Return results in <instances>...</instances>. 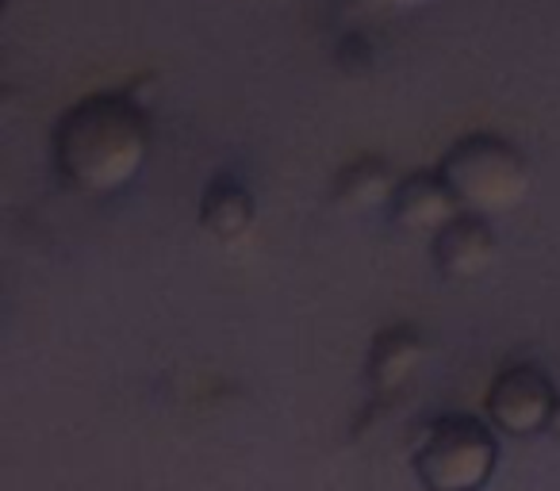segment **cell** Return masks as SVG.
Segmentation results:
<instances>
[{
  "mask_svg": "<svg viewBox=\"0 0 560 491\" xmlns=\"http://www.w3.org/2000/svg\"><path fill=\"white\" fill-rule=\"evenodd\" d=\"M55 169L73 192L108 196L142 173L150 154L147 108L131 93H93L62 112L50 135Z\"/></svg>",
  "mask_w": 560,
  "mask_h": 491,
  "instance_id": "1",
  "label": "cell"
},
{
  "mask_svg": "<svg viewBox=\"0 0 560 491\" xmlns=\"http://www.w3.org/2000/svg\"><path fill=\"white\" fill-rule=\"evenodd\" d=\"M438 173L445 177L450 192L465 211H480V215H499V211L518 208L529 196V169L526 154L503 135L472 131L457 139L445 157L438 162Z\"/></svg>",
  "mask_w": 560,
  "mask_h": 491,
  "instance_id": "2",
  "label": "cell"
},
{
  "mask_svg": "<svg viewBox=\"0 0 560 491\" xmlns=\"http://www.w3.org/2000/svg\"><path fill=\"white\" fill-rule=\"evenodd\" d=\"M415 476L427 491H480L495 476V426L476 414H442L415 445Z\"/></svg>",
  "mask_w": 560,
  "mask_h": 491,
  "instance_id": "3",
  "label": "cell"
},
{
  "mask_svg": "<svg viewBox=\"0 0 560 491\" xmlns=\"http://www.w3.org/2000/svg\"><path fill=\"white\" fill-rule=\"evenodd\" d=\"M560 391L552 376L534 361H514L503 365L491 381L488 396H483V411L495 430L511 437H534L545 434L549 414L557 407Z\"/></svg>",
  "mask_w": 560,
  "mask_h": 491,
  "instance_id": "4",
  "label": "cell"
},
{
  "mask_svg": "<svg viewBox=\"0 0 560 491\" xmlns=\"http://www.w3.org/2000/svg\"><path fill=\"white\" fill-rule=\"evenodd\" d=\"M430 258L445 281L480 277L495 261V226L480 211L460 208L438 234H430Z\"/></svg>",
  "mask_w": 560,
  "mask_h": 491,
  "instance_id": "5",
  "label": "cell"
},
{
  "mask_svg": "<svg viewBox=\"0 0 560 491\" xmlns=\"http://www.w3.org/2000/svg\"><path fill=\"white\" fill-rule=\"evenodd\" d=\"M430 342L419 327L411 323H396V327H384L373 338L365 353V384L376 399H392L407 381L415 376V369L422 365Z\"/></svg>",
  "mask_w": 560,
  "mask_h": 491,
  "instance_id": "6",
  "label": "cell"
},
{
  "mask_svg": "<svg viewBox=\"0 0 560 491\" xmlns=\"http://www.w3.org/2000/svg\"><path fill=\"white\" fill-rule=\"evenodd\" d=\"M388 211H392V223L407 234H438L453 215L460 211L457 196L450 192L442 173H430V169H419V173H407L404 180L396 185L388 200Z\"/></svg>",
  "mask_w": 560,
  "mask_h": 491,
  "instance_id": "7",
  "label": "cell"
},
{
  "mask_svg": "<svg viewBox=\"0 0 560 491\" xmlns=\"http://www.w3.org/2000/svg\"><path fill=\"white\" fill-rule=\"evenodd\" d=\"M257 223V200L234 177H215L200 196V226L223 246H238Z\"/></svg>",
  "mask_w": 560,
  "mask_h": 491,
  "instance_id": "8",
  "label": "cell"
},
{
  "mask_svg": "<svg viewBox=\"0 0 560 491\" xmlns=\"http://www.w3.org/2000/svg\"><path fill=\"white\" fill-rule=\"evenodd\" d=\"M396 185L399 180H396V173H392V165L376 154H365V157H358V162H350L335 177L330 203L342 211H373L392 200Z\"/></svg>",
  "mask_w": 560,
  "mask_h": 491,
  "instance_id": "9",
  "label": "cell"
},
{
  "mask_svg": "<svg viewBox=\"0 0 560 491\" xmlns=\"http://www.w3.org/2000/svg\"><path fill=\"white\" fill-rule=\"evenodd\" d=\"M422 4H430V0H358V9L369 16H396V12L422 9Z\"/></svg>",
  "mask_w": 560,
  "mask_h": 491,
  "instance_id": "10",
  "label": "cell"
},
{
  "mask_svg": "<svg viewBox=\"0 0 560 491\" xmlns=\"http://www.w3.org/2000/svg\"><path fill=\"white\" fill-rule=\"evenodd\" d=\"M545 434H557V437H560V399H557V407H552L549 426H545Z\"/></svg>",
  "mask_w": 560,
  "mask_h": 491,
  "instance_id": "11",
  "label": "cell"
}]
</instances>
